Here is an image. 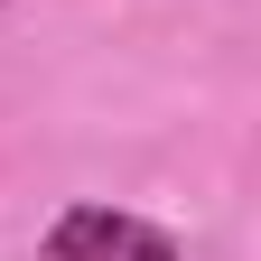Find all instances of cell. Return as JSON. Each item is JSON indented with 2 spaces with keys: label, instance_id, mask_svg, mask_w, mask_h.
<instances>
[{
  "label": "cell",
  "instance_id": "cell-1",
  "mask_svg": "<svg viewBox=\"0 0 261 261\" xmlns=\"http://www.w3.org/2000/svg\"><path fill=\"white\" fill-rule=\"evenodd\" d=\"M47 261H177V243L159 233L149 215L121 205H65L47 224Z\"/></svg>",
  "mask_w": 261,
  "mask_h": 261
}]
</instances>
